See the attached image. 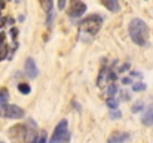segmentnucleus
Returning <instances> with one entry per match:
<instances>
[{"label": "nucleus", "mask_w": 153, "mask_h": 143, "mask_svg": "<svg viewBox=\"0 0 153 143\" xmlns=\"http://www.w3.org/2000/svg\"><path fill=\"white\" fill-rule=\"evenodd\" d=\"M128 31H129V36H131V39H132L134 43H137L140 46H144L147 43L149 27H147V24L141 18L131 19L129 21V25H128Z\"/></svg>", "instance_id": "f257e3e1"}, {"label": "nucleus", "mask_w": 153, "mask_h": 143, "mask_svg": "<svg viewBox=\"0 0 153 143\" xmlns=\"http://www.w3.org/2000/svg\"><path fill=\"white\" fill-rule=\"evenodd\" d=\"M102 22H104V19H102L101 15L92 13V15H89V16H86L85 19L80 21V24H79V33H80L82 36L94 37V36L100 31Z\"/></svg>", "instance_id": "f03ea898"}, {"label": "nucleus", "mask_w": 153, "mask_h": 143, "mask_svg": "<svg viewBox=\"0 0 153 143\" xmlns=\"http://www.w3.org/2000/svg\"><path fill=\"white\" fill-rule=\"evenodd\" d=\"M70 140V133H68V122L67 119H62L56 127L52 134V139L49 143H67Z\"/></svg>", "instance_id": "7ed1b4c3"}, {"label": "nucleus", "mask_w": 153, "mask_h": 143, "mask_svg": "<svg viewBox=\"0 0 153 143\" xmlns=\"http://www.w3.org/2000/svg\"><path fill=\"white\" fill-rule=\"evenodd\" d=\"M25 115V112L16 106V104H1L0 106V116L1 118H7V119H21Z\"/></svg>", "instance_id": "20e7f679"}, {"label": "nucleus", "mask_w": 153, "mask_h": 143, "mask_svg": "<svg viewBox=\"0 0 153 143\" xmlns=\"http://www.w3.org/2000/svg\"><path fill=\"white\" fill-rule=\"evenodd\" d=\"M85 12H86V4H85L82 0H70V4H68V9H67L68 16H71V18H79V16L83 15Z\"/></svg>", "instance_id": "39448f33"}, {"label": "nucleus", "mask_w": 153, "mask_h": 143, "mask_svg": "<svg viewBox=\"0 0 153 143\" xmlns=\"http://www.w3.org/2000/svg\"><path fill=\"white\" fill-rule=\"evenodd\" d=\"M25 131H27V128L24 125H13L9 130L7 136L12 143H22L25 139Z\"/></svg>", "instance_id": "423d86ee"}, {"label": "nucleus", "mask_w": 153, "mask_h": 143, "mask_svg": "<svg viewBox=\"0 0 153 143\" xmlns=\"http://www.w3.org/2000/svg\"><path fill=\"white\" fill-rule=\"evenodd\" d=\"M25 73H27V76L31 78V79L37 78V75H39V69H37L36 61H34L33 58H27V61H25Z\"/></svg>", "instance_id": "0eeeda50"}, {"label": "nucleus", "mask_w": 153, "mask_h": 143, "mask_svg": "<svg viewBox=\"0 0 153 143\" xmlns=\"http://www.w3.org/2000/svg\"><path fill=\"white\" fill-rule=\"evenodd\" d=\"M141 122H143L146 127H153V103L150 106H147L146 112H144L143 116H141Z\"/></svg>", "instance_id": "6e6552de"}, {"label": "nucleus", "mask_w": 153, "mask_h": 143, "mask_svg": "<svg viewBox=\"0 0 153 143\" xmlns=\"http://www.w3.org/2000/svg\"><path fill=\"white\" fill-rule=\"evenodd\" d=\"M128 139H129L128 133H114L108 137L107 143H125Z\"/></svg>", "instance_id": "1a4fd4ad"}, {"label": "nucleus", "mask_w": 153, "mask_h": 143, "mask_svg": "<svg viewBox=\"0 0 153 143\" xmlns=\"http://www.w3.org/2000/svg\"><path fill=\"white\" fill-rule=\"evenodd\" d=\"M102 6H105L110 12H119L120 10V4H119V0H100Z\"/></svg>", "instance_id": "9d476101"}, {"label": "nucleus", "mask_w": 153, "mask_h": 143, "mask_svg": "<svg viewBox=\"0 0 153 143\" xmlns=\"http://www.w3.org/2000/svg\"><path fill=\"white\" fill-rule=\"evenodd\" d=\"M24 142L25 143H37V131L33 128H30V130H27L25 131V139H24Z\"/></svg>", "instance_id": "9b49d317"}, {"label": "nucleus", "mask_w": 153, "mask_h": 143, "mask_svg": "<svg viewBox=\"0 0 153 143\" xmlns=\"http://www.w3.org/2000/svg\"><path fill=\"white\" fill-rule=\"evenodd\" d=\"M105 104H107V107H108L110 110H114V109H117V106H119V100H117L116 97H108L107 101H105Z\"/></svg>", "instance_id": "f8f14e48"}, {"label": "nucleus", "mask_w": 153, "mask_h": 143, "mask_svg": "<svg viewBox=\"0 0 153 143\" xmlns=\"http://www.w3.org/2000/svg\"><path fill=\"white\" fill-rule=\"evenodd\" d=\"M40 4H42V7H43V10L46 13H51L52 6H53V0H40Z\"/></svg>", "instance_id": "ddd939ff"}, {"label": "nucleus", "mask_w": 153, "mask_h": 143, "mask_svg": "<svg viewBox=\"0 0 153 143\" xmlns=\"http://www.w3.org/2000/svg\"><path fill=\"white\" fill-rule=\"evenodd\" d=\"M7 54H9V45L7 43H1L0 45V61L7 58Z\"/></svg>", "instance_id": "4468645a"}, {"label": "nucleus", "mask_w": 153, "mask_h": 143, "mask_svg": "<svg viewBox=\"0 0 153 143\" xmlns=\"http://www.w3.org/2000/svg\"><path fill=\"white\" fill-rule=\"evenodd\" d=\"M7 100H9V91L6 88H1L0 90V106L1 104H6Z\"/></svg>", "instance_id": "2eb2a0df"}, {"label": "nucleus", "mask_w": 153, "mask_h": 143, "mask_svg": "<svg viewBox=\"0 0 153 143\" xmlns=\"http://www.w3.org/2000/svg\"><path fill=\"white\" fill-rule=\"evenodd\" d=\"M146 88H147V85H146L144 82H135V84H132V90H134L135 93L146 91Z\"/></svg>", "instance_id": "dca6fc26"}, {"label": "nucleus", "mask_w": 153, "mask_h": 143, "mask_svg": "<svg viewBox=\"0 0 153 143\" xmlns=\"http://www.w3.org/2000/svg\"><path fill=\"white\" fill-rule=\"evenodd\" d=\"M116 93H117V85H116L114 82H110L108 90H107V95H108V97H114Z\"/></svg>", "instance_id": "f3484780"}, {"label": "nucleus", "mask_w": 153, "mask_h": 143, "mask_svg": "<svg viewBox=\"0 0 153 143\" xmlns=\"http://www.w3.org/2000/svg\"><path fill=\"white\" fill-rule=\"evenodd\" d=\"M107 81V69L104 67V69H101V72H100V76H98V85L101 87L102 82H105Z\"/></svg>", "instance_id": "a211bd4d"}, {"label": "nucleus", "mask_w": 153, "mask_h": 143, "mask_svg": "<svg viewBox=\"0 0 153 143\" xmlns=\"http://www.w3.org/2000/svg\"><path fill=\"white\" fill-rule=\"evenodd\" d=\"M18 90H19V93H22V94H30V93H31V88H30L27 84H18Z\"/></svg>", "instance_id": "6ab92c4d"}, {"label": "nucleus", "mask_w": 153, "mask_h": 143, "mask_svg": "<svg viewBox=\"0 0 153 143\" xmlns=\"http://www.w3.org/2000/svg\"><path fill=\"white\" fill-rule=\"evenodd\" d=\"M120 116H122V113H120L119 109H114V110L110 112V118H111V119H119Z\"/></svg>", "instance_id": "aec40b11"}, {"label": "nucleus", "mask_w": 153, "mask_h": 143, "mask_svg": "<svg viewBox=\"0 0 153 143\" xmlns=\"http://www.w3.org/2000/svg\"><path fill=\"white\" fill-rule=\"evenodd\" d=\"M107 81L108 82H114L116 81V73L111 72V70H108V69H107Z\"/></svg>", "instance_id": "412c9836"}, {"label": "nucleus", "mask_w": 153, "mask_h": 143, "mask_svg": "<svg viewBox=\"0 0 153 143\" xmlns=\"http://www.w3.org/2000/svg\"><path fill=\"white\" fill-rule=\"evenodd\" d=\"M143 106H144V104H143L141 101H138V103H135V104H134V107H132V112H134V113H137V112H140V110H143Z\"/></svg>", "instance_id": "4be33fe9"}, {"label": "nucleus", "mask_w": 153, "mask_h": 143, "mask_svg": "<svg viewBox=\"0 0 153 143\" xmlns=\"http://www.w3.org/2000/svg\"><path fill=\"white\" fill-rule=\"evenodd\" d=\"M10 36H12V39H13V43H15V42H16V36H18V30H16L15 27L10 28Z\"/></svg>", "instance_id": "5701e85b"}, {"label": "nucleus", "mask_w": 153, "mask_h": 143, "mask_svg": "<svg viewBox=\"0 0 153 143\" xmlns=\"http://www.w3.org/2000/svg\"><path fill=\"white\" fill-rule=\"evenodd\" d=\"M120 95H122V100L123 101H129L131 100V95H129V93H126V91H122Z\"/></svg>", "instance_id": "b1692460"}, {"label": "nucleus", "mask_w": 153, "mask_h": 143, "mask_svg": "<svg viewBox=\"0 0 153 143\" xmlns=\"http://www.w3.org/2000/svg\"><path fill=\"white\" fill-rule=\"evenodd\" d=\"M65 3H67V0H58V9L62 10L65 7Z\"/></svg>", "instance_id": "393cba45"}, {"label": "nucleus", "mask_w": 153, "mask_h": 143, "mask_svg": "<svg viewBox=\"0 0 153 143\" xmlns=\"http://www.w3.org/2000/svg\"><path fill=\"white\" fill-rule=\"evenodd\" d=\"M37 143H48V140H46V134H45V133L37 139Z\"/></svg>", "instance_id": "a878e982"}, {"label": "nucleus", "mask_w": 153, "mask_h": 143, "mask_svg": "<svg viewBox=\"0 0 153 143\" xmlns=\"http://www.w3.org/2000/svg\"><path fill=\"white\" fill-rule=\"evenodd\" d=\"M131 82H132L131 78H123V79H122V84H123V85H129Z\"/></svg>", "instance_id": "bb28decb"}, {"label": "nucleus", "mask_w": 153, "mask_h": 143, "mask_svg": "<svg viewBox=\"0 0 153 143\" xmlns=\"http://www.w3.org/2000/svg\"><path fill=\"white\" fill-rule=\"evenodd\" d=\"M129 69V63H126V64H123L120 69H119V72H125V70H128Z\"/></svg>", "instance_id": "cd10ccee"}, {"label": "nucleus", "mask_w": 153, "mask_h": 143, "mask_svg": "<svg viewBox=\"0 0 153 143\" xmlns=\"http://www.w3.org/2000/svg\"><path fill=\"white\" fill-rule=\"evenodd\" d=\"M131 76H134V78H141V73H138V72H131Z\"/></svg>", "instance_id": "c85d7f7f"}, {"label": "nucleus", "mask_w": 153, "mask_h": 143, "mask_svg": "<svg viewBox=\"0 0 153 143\" xmlns=\"http://www.w3.org/2000/svg\"><path fill=\"white\" fill-rule=\"evenodd\" d=\"M4 36H6L4 33H0V45H1V43H4Z\"/></svg>", "instance_id": "c756f323"}, {"label": "nucleus", "mask_w": 153, "mask_h": 143, "mask_svg": "<svg viewBox=\"0 0 153 143\" xmlns=\"http://www.w3.org/2000/svg\"><path fill=\"white\" fill-rule=\"evenodd\" d=\"M4 22H6V18H1V16H0V28L4 25Z\"/></svg>", "instance_id": "7c9ffc66"}, {"label": "nucleus", "mask_w": 153, "mask_h": 143, "mask_svg": "<svg viewBox=\"0 0 153 143\" xmlns=\"http://www.w3.org/2000/svg\"><path fill=\"white\" fill-rule=\"evenodd\" d=\"M4 7V0H0V10Z\"/></svg>", "instance_id": "2f4dec72"}, {"label": "nucleus", "mask_w": 153, "mask_h": 143, "mask_svg": "<svg viewBox=\"0 0 153 143\" xmlns=\"http://www.w3.org/2000/svg\"><path fill=\"white\" fill-rule=\"evenodd\" d=\"M0 143H3V142H0Z\"/></svg>", "instance_id": "473e14b6"}]
</instances>
